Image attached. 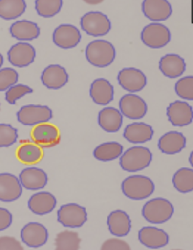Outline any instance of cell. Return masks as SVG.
<instances>
[{
	"instance_id": "cell-1",
	"label": "cell",
	"mask_w": 193,
	"mask_h": 250,
	"mask_svg": "<svg viewBox=\"0 0 193 250\" xmlns=\"http://www.w3.org/2000/svg\"><path fill=\"white\" fill-rule=\"evenodd\" d=\"M86 58L92 66L106 68L114 62L116 49L108 41L98 39L92 41L86 48Z\"/></svg>"
},
{
	"instance_id": "cell-2",
	"label": "cell",
	"mask_w": 193,
	"mask_h": 250,
	"mask_svg": "<svg viewBox=\"0 0 193 250\" xmlns=\"http://www.w3.org/2000/svg\"><path fill=\"white\" fill-rule=\"evenodd\" d=\"M121 188L123 194L133 200H146L155 191L153 180L143 175L128 177L122 183Z\"/></svg>"
},
{
	"instance_id": "cell-3",
	"label": "cell",
	"mask_w": 193,
	"mask_h": 250,
	"mask_svg": "<svg viewBox=\"0 0 193 250\" xmlns=\"http://www.w3.org/2000/svg\"><path fill=\"white\" fill-rule=\"evenodd\" d=\"M153 160V154L145 146L129 148L120 156V165L127 172H137L149 167Z\"/></svg>"
},
{
	"instance_id": "cell-4",
	"label": "cell",
	"mask_w": 193,
	"mask_h": 250,
	"mask_svg": "<svg viewBox=\"0 0 193 250\" xmlns=\"http://www.w3.org/2000/svg\"><path fill=\"white\" fill-rule=\"evenodd\" d=\"M174 207L169 200L155 198L144 205L142 215L144 219L151 224H163L172 218Z\"/></svg>"
},
{
	"instance_id": "cell-5",
	"label": "cell",
	"mask_w": 193,
	"mask_h": 250,
	"mask_svg": "<svg viewBox=\"0 0 193 250\" xmlns=\"http://www.w3.org/2000/svg\"><path fill=\"white\" fill-rule=\"evenodd\" d=\"M83 31L94 37L106 36L111 30V22L108 17L99 11H91L81 19Z\"/></svg>"
},
{
	"instance_id": "cell-6",
	"label": "cell",
	"mask_w": 193,
	"mask_h": 250,
	"mask_svg": "<svg viewBox=\"0 0 193 250\" xmlns=\"http://www.w3.org/2000/svg\"><path fill=\"white\" fill-rule=\"evenodd\" d=\"M141 39L146 46L151 49H161L171 40L169 29L160 23H151L146 26L141 33Z\"/></svg>"
},
{
	"instance_id": "cell-7",
	"label": "cell",
	"mask_w": 193,
	"mask_h": 250,
	"mask_svg": "<svg viewBox=\"0 0 193 250\" xmlns=\"http://www.w3.org/2000/svg\"><path fill=\"white\" fill-rule=\"evenodd\" d=\"M53 111L48 106L29 104L17 112V120L25 126L46 123L53 118Z\"/></svg>"
},
{
	"instance_id": "cell-8",
	"label": "cell",
	"mask_w": 193,
	"mask_h": 250,
	"mask_svg": "<svg viewBox=\"0 0 193 250\" xmlns=\"http://www.w3.org/2000/svg\"><path fill=\"white\" fill-rule=\"evenodd\" d=\"M57 216L59 223L70 228H81L88 219L85 208L76 203H68L61 206Z\"/></svg>"
},
{
	"instance_id": "cell-9",
	"label": "cell",
	"mask_w": 193,
	"mask_h": 250,
	"mask_svg": "<svg viewBox=\"0 0 193 250\" xmlns=\"http://www.w3.org/2000/svg\"><path fill=\"white\" fill-rule=\"evenodd\" d=\"M31 138L36 145L43 149L56 146L61 141L59 129L54 125L48 123L36 125L32 130Z\"/></svg>"
},
{
	"instance_id": "cell-10",
	"label": "cell",
	"mask_w": 193,
	"mask_h": 250,
	"mask_svg": "<svg viewBox=\"0 0 193 250\" xmlns=\"http://www.w3.org/2000/svg\"><path fill=\"white\" fill-rule=\"evenodd\" d=\"M117 81L123 89L132 94L142 91L147 85L146 75L136 68L122 69L119 72Z\"/></svg>"
},
{
	"instance_id": "cell-11",
	"label": "cell",
	"mask_w": 193,
	"mask_h": 250,
	"mask_svg": "<svg viewBox=\"0 0 193 250\" xmlns=\"http://www.w3.org/2000/svg\"><path fill=\"white\" fill-rule=\"evenodd\" d=\"M119 106L122 115L128 119H142L148 112L146 101L134 94H128L123 96L120 99Z\"/></svg>"
},
{
	"instance_id": "cell-12",
	"label": "cell",
	"mask_w": 193,
	"mask_h": 250,
	"mask_svg": "<svg viewBox=\"0 0 193 250\" xmlns=\"http://www.w3.org/2000/svg\"><path fill=\"white\" fill-rule=\"evenodd\" d=\"M49 233L44 225L39 222H30L21 230V241L27 247L38 248L44 245L48 241Z\"/></svg>"
},
{
	"instance_id": "cell-13",
	"label": "cell",
	"mask_w": 193,
	"mask_h": 250,
	"mask_svg": "<svg viewBox=\"0 0 193 250\" xmlns=\"http://www.w3.org/2000/svg\"><path fill=\"white\" fill-rule=\"evenodd\" d=\"M53 40L61 49H73L81 40V33L75 26L62 24L53 32Z\"/></svg>"
},
{
	"instance_id": "cell-14",
	"label": "cell",
	"mask_w": 193,
	"mask_h": 250,
	"mask_svg": "<svg viewBox=\"0 0 193 250\" xmlns=\"http://www.w3.org/2000/svg\"><path fill=\"white\" fill-rule=\"evenodd\" d=\"M36 52L34 47L30 43H16L11 46L8 52V58L12 66L18 68H24L30 66L34 62Z\"/></svg>"
},
{
	"instance_id": "cell-15",
	"label": "cell",
	"mask_w": 193,
	"mask_h": 250,
	"mask_svg": "<svg viewBox=\"0 0 193 250\" xmlns=\"http://www.w3.org/2000/svg\"><path fill=\"white\" fill-rule=\"evenodd\" d=\"M20 179L10 173L0 174V201L12 203L22 194Z\"/></svg>"
},
{
	"instance_id": "cell-16",
	"label": "cell",
	"mask_w": 193,
	"mask_h": 250,
	"mask_svg": "<svg viewBox=\"0 0 193 250\" xmlns=\"http://www.w3.org/2000/svg\"><path fill=\"white\" fill-rule=\"evenodd\" d=\"M167 116L175 127H185L193 122V108L187 102L177 100L167 107Z\"/></svg>"
},
{
	"instance_id": "cell-17",
	"label": "cell",
	"mask_w": 193,
	"mask_h": 250,
	"mask_svg": "<svg viewBox=\"0 0 193 250\" xmlns=\"http://www.w3.org/2000/svg\"><path fill=\"white\" fill-rule=\"evenodd\" d=\"M144 15L150 21H162L168 20L172 14V6L165 0H146L142 4Z\"/></svg>"
},
{
	"instance_id": "cell-18",
	"label": "cell",
	"mask_w": 193,
	"mask_h": 250,
	"mask_svg": "<svg viewBox=\"0 0 193 250\" xmlns=\"http://www.w3.org/2000/svg\"><path fill=\"white\" fill-rule=\"evenodd\" d=\"M41 81L48 89L59 90L66 85L69 75L60 65H50L42 72Z\"/></svg>"
},
{
	"instance_id": "cell-19",
	"label": "cell",
	"mask_w": 193,
	"mask_h": 250,
	"mask_svg": "<svg viewBox=\"0 0 193 250\" xmlns=\"http://www.w3.org/2000/svg\"><path fill=\"white\" fill-rule=\"evenodd\" d=\"M19 179L22 187L29 191L43 189L48 183L46 172L36 167L24 168L20 173Z\"/></svg>"
},
{
	"instance_id": "cell-20",
	"label": "cell",
	"mask_w": 193,
	"mask_h": 250,
	"mask_svg": "<svg viewBox=\"0 0 193 250\" xmlns=\"http://www.w3.org/2000/svg\"><path fill=\"white\" fill-rule=\"evenodd\" d=\"M139 240L148 248L159 249L168 244L169 236L163 229L156 227H144L139 230Z\"/></svg>"
},
{
	"instance_id": "cell-21",
	"label": "cell",
	"mask_w": 193,
	"mask_h": 250,
	"mask_svg": "<svg viewBox=\"0 0 193 250\" xmlns=\"http://www.w3.org/2000/svg\"><path fill=\"white\" fill-rule=\"evenodd\" d=\"M57 205L56 197L51 193L39 192L31 196L28 201L30 211L38 216H44L53 211Z\"/></svg>"
},
{
	"instance_id": "cell-22",
	"label": "cell",
	"mask_w": 193,
	"mask_h": 250,
	"mask_svg": "<svg viewBox=\"0 0 193 250\" xmlns=\"http://www.w3.org/2000/svg\"><path fill=\"white\" fill-rule=\"evenodd\" d=\"M154 131L153 127L144 122H134L126 126L123 133L125 139L132 144H143L151 140Z\"/></svg>"
},
{
	"instance_id": "cell-23",
	"label": "cell",
	"mask_w": 193,
	"mask_h": 250,
	"mask_svg": "<svg viewBox=\"0 0 193 250\" xmlns=\"http://www.w3.org/2000/svg\"><path fill=\"white\" fill-rule=\"evenodd\" d=\"M90 96L99 105H107L114 100V87L105 78L94 80L90 87Z\"/></svg>"
},
{
	"instance_id": "cell-24",
	"label": "cell",
	"mask_w": 193,
	"mask_h": 250,
	"mask_svg": "<svg viewBox=\"0 0 193 250\" xmlns=\"http://www.w3.org/2000/svg\"><path fill=\"white\" fill-rule=\"evenodd\" d=\"M161 72L168 78H179L186 70L184 59L176 54H167L159 61Z\"/></svg>"
},
{
	"instance_id": "cell-25",
	"label": "cell",
	"mask_w": 193,
	"mask_h": 250,
	"mask_svg": "<svg viewBox=\"0 0 193 250\" xmlns=\"http://www.w3.org/2000/svg\"><path fill=\"white\" fill-rule=\"evenodd\" d=\"M187 140L185 136L177 131H171L164 134L159 139L158 147L165 155H175L185 148Z\"/></svg>"
},
{
	"instance_id": "cell-26",
	"label": "cell",
	"mask_w": 193,
	"mask_h": 250,
	"mask_svg": "<svg viewBox=\"0 0 193 250\" xmlns=\"http://www.w3.org/2000/svg\"><path fill=\"white\" fill-rule=\"evenodd\" d=\"M123 116L115 107H108L101 110L98 114L100 127L107 133H117L122 127Z\"/></svg>"
},
{
	"instance_id": "cell-27",
	"label": "cell",
	"mask_w": 193,
	"mask_h": 250,
	"mask_svg": "<svg viewBox=\"0 0 193 250\" xmlns=\"http://www.w3.org/2000/svg\"><path fill=\"white\" fill-rule=\"evenodd\" d=\"M107 224L110 232L114 236H126L131 229L130 216L123 210H115L110 213Z\"/></svg>"
},
{
	"instance_id": "cell-28",
	"label": "cell",
	"mask_w": 193,
	"mask_h": 250,
	"mask_svg": "<svg viewBox=\"0 0 193 250\" xmlns=\"http://www.w3.org/2000/svg\"><path fill=\"white\" fill-rule=\"evenodd\" d=\"M12 37L20 41H32L40 35V28L37 24L28 20L16 21L10 27Z\"/></svg>"
},
{
	"instance_id": "cell-29",
	"label": "cell",
	"mask_w": 193,
	"mask_h": 250,
	"mask_svg": "<svg viewBox=\"0 0 193 250\" xmlns=\"http://www.w3.org/2000/svg\"><path fill=\"white\" fill-rule=\"evenodd\" d=\"M123 152V145L118 142H106L95 148L94 157L98 161L108 162L120 158Z\"/></svg>"
},
{
	"instance_id": "cell-30",
	"label": "cell",
	"mask_w": 193,
	"mask_h": 250,
	"mask_svg": "<svg viewBox=\"0 0 193 250\" xmlns=\"http://www.w3.org/2000/svg\"><path fill=\"white\" fill-rule=\"evenodd\" d=\"M27 5L23 0H0V17L5 20H16L25 12Z\"/></svg>"
},
{
	"instance_id": "cell-31",
	"label": "cell",
	"mask_w": 193,
	"mask_h": 250,
	"mask_svg": "<svg viewBox=\"0 0 193 250\" xmlns=\"http://www.w3.org/2000/svg\"><path fill=\"white\" fill-rule=\"evenodd\" d=\"M17 158L26 164H33L39 162L43 158V152L37 145L31 142H26L19 147L17 152Z\"/></svg>"
},
{
	"instance_id": "cell-32",
	"label": "cell",
	"mask_w": 193,
	"mask_h": 250,
	"mask_svg": "<svg viewBox=\"0 0 193 250\" xmlns=\"http://www.w3.org/2000/svg\"><path fill=\"white\" fill-rule=\"evenodd\" d=\"M172 183L177 191L187 194L193 190V171L192 168H182L174 174Z\"/></svg>"
},
{
	"instance_id": "cell-33",
	"label": "cell",
	"mask_w": 193,
	"mask_h": 250,
	"mask_svg": "<svg viewBox=\"0 0 193 250\" xmlns=\"http://www.w3.org/2000/svg\"><path fill=\"white\" fill-rule=\"evenodd\" d=\"M81 238L77 232L65 230L56 235L55 246L58 250H76L80 248Z\"/></svg>"
},
{
	"instance_id": "cell-34",
	"label": "cell",
	"mask_w": 193,
	"mask_h": 250,
	"mask_svg": "<svg viewBox=\"0 0 193 250\" xmlns=\"http://www.w3.org/2000/svg\"><path fill=\"white\" fill-rule=\"evenodd\" d=\"M63 2L62 0H37L35 2L36 11L40 17L50 18L59 14L62 10Z\"/></svg>"
},
{
	"instance_id": "cell-35",
	"label": "cell",
	"mask_w": 193,
	"mask_h": 250,
	"mask_svg": "<svg viewBox=\"0 0 193 250\" xmlns=\"http://www.w3.org/2000/svg\"><path fill=\"white\" fill-rule=\"evenodd\" d=\"M18 130L9 124H0V147H9L17 142Z\"/></svg>"
},
{
	"instance_id": "cell-36",
	"label": "cell",
	"mask_w": 193,
	"mask_h": 250,
	"mask_svg": "<svg viewBox=\"0 0 193 250\" xmlns=\"http://www.w3.org/2000/svg\"><path fill=\"white\" fill-rule=\"evenodd\" d=\"M177 95L184 100H193V77L186 76L177 81L175 85Z\"/></svg>"
},
{
	"instance_id": "cell-37",
	"label": "cell",
	"mask_w": 193,
	"mask_h": 250,
	"mask_svg": "<svg viewBox=\"0 0 193 250\" xmlns=\"http://www.w3.org/2000/svg\"><path fill=\"white\" fill-rule=\"evenodd\" d=\"M19 75L12 68L0 69V91H8L18 82Z\"/></svg>"
},
{
	"instance_id": "cell-38",
	"label": "cell",
	"mask_w": 193,
	"mask_h": 250,
	"mask_svg": "<svg viewBox=\"0 0 193 250\" xmlns=\"http://www.w3.org/2000/svg\"><path fill=\"white\" fill-rule=\"evenodd\" d=\"M33 90L27 85L17 84L13 85L5 93V100L9 104H15L17 100L28 94L33 93Z\"/></svg>"
},
{
	"instance_id": "cell-39",
	"label": "cell",
	"mask_w": 193,
	"mask_h": 250,
	"mask_svg": "<svg viewBox=\"0 0 193 250\" xmlns=\"http://www.w3.org/2000/svg\"><path fill=\"white\" fill-rule=\"evenodd\" d=\"M101 250H130V247L128 243L123 241V240L117 239V238H111V239L107 240L103 244V245L101 246Z\"/></svg>"
},
{
	"instance_id": "cell-40",
	"label": "cell",
	"mask_w": 193,
	"mask_h": 250,
	"mask_svg": "<svg viewBox=\"0 0 193 250\" xmlns=\"http://www.w3.org/2000/svg\"><path fill=\"white\" fill-rule=\"evenodd\" d=\"M0 250H22V247L20 241L14 237H0Z\"/></svg>"
},
{
	"instance_id": "cell-41",
	"label": "cell",
	"mask_w": 193,
	"mask_h": 250,
	"mask_svg": "<svg viewBox=\"0 0 193 250\" xmlns=\"http://www.w3.org/2000/svg\"><path fill=\"white\" fill-rule=\"evenodd\" d=\"M13 222L11 212L4 208H0V232L10 228Z\"/></svg>"
},
{
	"instance_id": "cell-42",
	"label": "cell",
	"mask_w": 193,
	"mask_h": 250,
	"mask_svg": "<svg viewBox=\"0 0 193 250\" xmlns=\"http://www.w3.org/2000/svg\"><path fill=\"white\" fill-rule=\"evenodd\" d=\"M4 63V58L3 55L0 53V69L2 68V65Z\"/></svg>"
},
{
	"instance_id": "cell-43",
	"label": "cell",
	"mask_w": 193,
	"mask_h": 250,
	"mask_svg": "<svg viewBox=\"0 0 193 250\" xmlns=\"http://www.w3.org/2000/svg\"><path fill=\"white\" fill-rule=\"evenodd\" d=\"M189 160H190V164H191V165H193V152H192L191 155H190V158H189Z\"/></svg>"
}]
</instances>
